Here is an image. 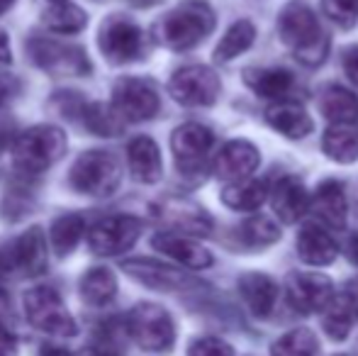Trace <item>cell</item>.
Here are the masks:
<instances>
[{
  "label": "cell",
  "mask_w": 358,
  "mask_h": 356,
  "mask_svg": "<svg viewBox=\"0 0 358 356\" xmlns=\"http://www.w3.org/2000/svg\"><path fill=\"white\" fill-rule=\"evenodd\" d=\"M100 52L110 64H129L137 62L144 54V34L139 24H134L124 15H110L100 24L98 32Z\"/></svg>",
  "instance_id": "obj_10"
},
{
  "label": "cell",
  "mask_w": 358,
  "mask_h": 356,
  "mask_svg": "<svg viewBox=\"0 0 358 356\" xmlns=\"http://www.w3.org/2000/svg\"><path fill=\"white\" fill-rule=\"evenodd\" d=\"M13 62V54H10V42H8V34L0 29V66H8Z\"/></svg>",
  "instance_id": "obj_43"
},
{
  "label": "cell",
  "mask_w": 358,
  "mask_h": 356,
  "mask_svg": "<svg viewBox=\"0 0 358 356\" xmlns=\"http://www.w3.org/2000/svg\"><path fill=\"white\" fill-rule=\"evenodd\" d=\"M113 105L124 120L132 122H144L159 115L161 110V98L156 93V88L144 78H120L113 88Z\"/></svg>",
  "instance_id": "obj_14"
},
{
  "label": "cell",
  "mask_w": 358,
  "mask_h": 356,
  "mask_svg": "<svg viewBox=\"0 0 358 356\" xmlns=\"http://www.w3.org/2000/svg\"><path fill=\"white\" fill-rule=\"evenodd\" d=\"M127 162L134 180L144 185L159 183L164 176V162H161L159 144L151 137H134L127 144Z\"/></svg>",
  "instance_id": "obj_24"
},
{
  "label": "cell",
  "mask_w": 358,
  "mask_h": 356,
  "mask_svg": "<svg viewBox=\"0 0 358 356\" xmlns=\"http://www.w3.org/2000/svg\"><path fill=\"white\" fill-rule=\"evenodd\" d=\"M20 93H22V81L13 73L0 71V108L10 105Z\"/></svg>",
  "instance_id": "obj_39"
},
{
  "label": "cell",
  "mask_w": 358,
  "mask_h": 356,
  "mask_svg": "<svg viewBox=\"0 0 358 356\" xmlns=\"http://www.w3.org/2000/svg\"><path fill=\"white\" fill-rule=\"evenodd\" d=\"M122 180V169L115 154L95 149L83 152L73 162L69 171V185L80 195H93V198H108L117 190Z\"/></svg>",
  "instance_id": "obj_5"
},
{
  "label": "cell",
  "mask_w": 358,
  "mask_h": 356,
  "mask_svg": "<svg viewBox=\"0 0 358 356\" xmlns=\"http://www.w3.org/2000/svg\"><path fill=\"white\" fill-rule=\"evenodd\" d=\"M132 342L151 354H164L176 344V325L166 308L156 303H139L127 315Z\"/></svg>",
  "instance_id": "obj_6"
},
{
  "label": "cell",
  "mask_w": 358,
  "mask_h": 356,
  "mask_svg": "<svg viewBox=\"0 0 358 356\" xmlns=\"http://www.w3.org/2000/svg\"><path fill=\"white\" fill-rule=\"evenodd\" d=\"M295 247L297 257L310 266H329L331 262H336V254H339L334 237L320 222L302 225L300 232H297Z\"/></svg>",
  "instance_id": "obj_21"
},
{
  "label": "cell",
  "mask_w": 358,
  "mask_h": 356,
  "mask_svg": "<svg viewBox=\"0 0 358 356\" xmlns=\"http://www.w3.org/2000/svg\"><path fill=\"white\" fill-rule=\"evenodd\" d=\"M220 76L203 64L178 69L169 81L171 98L185 108H210L220 98Z\"/></svg>",
  "instance_id": "obj_9"
},
{
  "label": "cell",
  "mask_w": 358,
  "mask_h": 356,
  "mask_svg": "<svg viewBox=\"0 0 358 356\" xmlns=\"http://www.w3.org/2000/svg\"><path fill=\"white\" fill-rule=\"evenodd\" d=\"M47 29H52L54 34H78L80 29H85L88 17L85 13L73 3H52V8L44 10L42 15Z\"/></svg>",
  "instance_id": "obj_32"
},
{
  "label": "cell",
  "mask_w": 358,
  "mask_h": 356,
  "mask_svg": "<svg viewBox=\"0 0 358 356\" xmlns=\"http://www.w3.org/2000/svg\"><path fill=\"white\" fill-rule=\"evenodd\" d=\"M344 71H346V76L351 78V83L358 88V44L356 47H349L344 52Z\"/></svg>",
  "instance_id": "obj_40"
},
{
  "label": "cell",
  "mask_w": 358,
  "mask_h": 356,
  "mask_svg": "<svg viewBox=\"0 0 358 356\" xmlns=\"http://www.w3.org/2000/svg\"><path fill=\"white\" fill-rule=\"evenodd\" d=\"M151 247L156 252H161L164 257L178 262L180 266L193 269V271H203L213 266V254L203 247L200 242H195L188 234H178V232H159L151 237Z\"/></svg>",
  "instance_id": "obj_17"
},
{
  "label": "cell",
  "mask_w": 358,
  "mask_h": 356,
  "mask_svg": "<svg viewBox=\"0 0 358 356\" xmlns=\"http://www.w3.org/2000/svg\"><path fill=\"white\" fill-rule=\"evenodd\" d=\"M236 237L244 247L249 249H264V247H271L280 239V229L271 222L268 218L264 215H254V218L244 220L236 229Z\"/></svg>",
  "instance_id": "obj_34"
},
{
  "label": "cell",
  "mask_w": 358,
  "mask_h": 356,
  "mask_svg": "<svg viewBox=\"0 0 358 356\" xmlns=\"http://www.w3.org/2000/svg\"><path fill=\"white\" fill-rule=\"evenodd\" d=\"M15 354H17V339L0 322V356H15Z\"/></svg>",
  "instance_id": "obj_41"
},
{
  "label": "cell",
  "mask_w": 358,
  "mask_h": 356,
  "mask_svg": "<svg viewBox=\"0 0 358 356\" xmlns=\"http://www.w3.org/2000/svg\"><path fill=\"white\" fill-rule=\"evenodd\" d=\"M341 356H344V354H341Z\"/></svg>",
  "instance_id": "obj_49"
},
{
  "label": "cell",
  "mask_w": 358,
  "mask_h": 356,
  "mask_svg": "<svg viewBox=\"0 0 358 356\" xmlns=\"http://www.w3.org/2000/svg\"><path fill=\"white\" fill-rule=\"evenodd\" d=\"M310 213L317 218L322 227L344 229L349 218V203H346L344 185L339 180H322L312 195Z\"/></svg>",
  "instance_id": "obj_20"
},
{
  "label": "cell",
  "mask_w": 358,
  "mask_h": 356,
  "mask_svg": "<svg viewBox=\"0 0 358 356\" xmlns=\"http://www.w3.org/2000/svg\"><path fill=\"white\" fill-rule=\"evenodd\" d=\"M278 37L307 69L322 66L329 54V37L305 3H287L278 15Z\"/></svg>",
  "instance_id": "obj_1"
},
{
  "label": "cell",
  "mask_w": 358,
  "mask_h": 356,
  "mask_svg": "<svg viewBox=\"0 0 358 356\" xmlns=\"http://www.w3.org/2000/svg\"><path fill=\"white\" fill-rule=\"evenodd\" d=\"M239 295L254 318L266 320L278 303V283L271 276L249 271L239 278Z\"/></svg>",
  "instance_id": "obj_22"
},
{
  "label": "cell",
  "mask_w": 358,
  "mask_h": 356,
  "mask_svg": "<svg viewBox=\"0 0 358 356\" xmlns=\"http://www.w3.org/2000/svg\"><path fill=\"white\" fill-rule=\"evenodd\" d=\"M346 249H349V259H351V262L358 264V234L349 239V247H346Z\"/></svg>",
  "instance_id": "obj_44"
},
{
  "label": "cell",
  "mask_w": 358,
  "mask_h": 356,
  "mask_svg": "<svg viewBox=\"0 0 358 356\" xmlns=\"http://www.w3.org/2000/svg\"><path fill=\"white\" fill-rule=\"evenodd\" d=\"M320 113L329 120L331 124H351L358 120V98L351 90L329 83L317 95Z\"/></svg>",
  "instance_id": "obj_26"
},
{
  "label": "cell",
  "mask_w": 358,
  "mask_h": 356,
  "mask_svg": "<svg viewBox=\"0 0 358 356\" xmlns=\"http://www.w3.org/2000/svg\"><path fill=\"white\" fill-rule=\"evenodd\" d=\"M15 5V0H0V15H5Z\"/></svg>",
  "instance_id": "obj_45"
},
{
  "label": "cell",
  "mask_w": 358,
  "mask_h": 356,
  "mask_svg": "<svg viewBox=\"0 0 358 356\" xmlns=\"http://www.w3.org/2000/svg\"><path fill=\"white\" fill-rule=\"evenodd\" d=\"M137 8H149V5H156V3H161V0H132Z\"/></svg>",
  "instance_id": "obj_46"
},
{
  "label": "cell",
  "mask_w": 358,
  "mask_h": 356,
  "mask_svg": "<svg viewBox=\"0 0 358 356\" xmlns=\"http://www.w3.org/2000/svg\"><path fill=\"white\" fill-rule=\"evenodd\" d=\"M358 320V298L349 290H341L322 313V327L334 342H344Z\"/></svg>",
  "instance_id": "obj_25"
},
{
  "label": "cell",
  "mask_w": 358,
  "mask_h": 356,
  "mask_svg": "<svg viewBox=\"0 0 358 356\" xmlns=\"http://www.w3.org/2000/svg\"><path fill=\"white\" fill-rule=\"evenodd\" d=\"M254 39H256L254 22H251V20H239V22L231 24L224 32V37L220 39V44H217V49H215V62H220V64L231 62V59H236L239 54H244L246 49L254 44Z\"/></svg>",
  "instance_id": "obj_31"
},
{
  "label": "cell",
  "mask_w": 358,
  "mask_h": 356,
  "mask_svg": "<svg viewBox=\"0 0 358 356\" xmlns=\"http://www.w3.org/2000/svg\"><path fill=\"white\" fill-rule=\"evenodd\" d=\"M271 198V208L273 213L280 218V222L285 225H295L297 220H302L310 213V193H307L305 183L297 176H280L273 183L268 193Z\"/></svg>",
  "instance_id": "obj_19"
},
{
  "label": "cell",
  "mask_w": 358,
  "mask_h": 356,
  "mask_svg": "<svg viewBox=\"0 0 358 356\" xmlns=\"http://www.w3.org/2000/svg\"><path fill=\"white\" fill-rule=\"evenodd\" d=\"M188 356H234V349L220 337H198L188 344Z\"/></svg>",
  "instance_id": "obj_38"
},
{
  "label": "cell",
  "mask_w": 358,
  "mask_h": 356,
  "mask_svg": "<svg viewBox=\"0 0 358 356\" xmlns=\"http://www.w3.org/2000/svg\"><path fill=\"white\" fill-rule=\"evenodd\" d=\"M244 83L261 98H271L278 103L295 88V76L285 69H246Z\"/></svg>",
  "instance_id": "obj_27"
},
{
  "label": "cell",
  "mask_w": 358,
  "mask_h": 356,
  "mask_svg": "<svg viewBox=\"0 0 358 356\" xmlns=\"http://www.w3.org/2000/svg\"><path fill=\"white\" fill-rule=\"evenodd\" d=\"M139 234H142V220L132 218V215H113V218H103L90 227L88 244L90 252L98 257H117L124 254L137 244Z\"/></svg>",
  "instance_id": "obj_11"
},
{
  "label": "cell",
  "mask_w": 358,
  "mask_h": 356,
  "mask_svg": "<svg viewBox=\"0 0 358 356\" xmlns=\"http://www.w3.org/2000/svg\"><path fill=\"white\" fill-rule=\"evenodd\" d=\"M322 10L341 29H351L358 20V0H322Z\"/></svg>",
  "instance_id": "obj_37"
},
{
  "label": "cell",
  "mask_w": 358,
  "mask_h": 356,
  "mask_svg": "<svg viewBox=\"0 0 358 356\" xmlns=\"http://www.w3.org/2000/svg\"><path fill=\"white\" fill-rule=\"evenodd\" d=\"M215 134L210 127L200 122H185L171 134V149L178 171L185 178H203L208 169V159L213 152Z\"/></svg>",
  "instance_id": "obj_7"
},
{
  "label": "cell",
  "mask_w": 358,
  "mask_h": 356,
  "mask_svg": "<svg viewBox=\"0 0 358 356\" xmlns=\"http://www.w3.org/2000/svg\"><path fill=\"white\" fill-rule=\"evenodd\" d=\"M271 354L273 356H317L320 354V342H317V334L312 332V329L295 327L271 344Z\"/></svg>",
  "instance_id": "obj_35"
},
{
  "label": "cell",
  "mask_w": 358,
  "mask_h": 356,
  "mask_svg": "<svg viewBox=\"0 0 358 356\" xmlns=\"http://www.w3.org/2000/svg\"><path fill=\"white\" fill-rule=\"evenodd\" d=\"M47 269V244L39 227L22 232L17 239L0 247V273L39 276Z\"/></svg>",
  "instance_id": "obj_12"
},
{
  "label": "cell",
  "mask_w": 358,
  "mask_h": 356,
  "mask_svg": "<svg viewBox=\"0 0 358 356\" xmlns=\"http://www.w3.org/2000/svg\"><path fill=\"white\" fill-rule=\"evenodd\" d=\"M80 120L98 137H117L124 129V118L115 110V105H105V103L85 105Z\"/></svg>",
  "instance_id": "obj_33"
},
{
  "label": "cell",
  "mask_w": 358,
  "mask_h": 356,
  "mask_svg": "<svg viewBox=\"0 0 358 356\" xmlns=\"http://www.w3.org/2000/svg\"><path fill=\"white\" fill-rule=\"evenodd\" d=\"M156 213H159V220H164L178 234L208 237L213 232V218L190 200H166V203L159 205Z\"/></svg>",
  "instance_id": "obj_18"
},
{
  "label": "cell",
  "mask_w": 358,
  "mask_h": 356,
  "mask_svg": "<svg viewBox=\"0 0 358 356\" xmlns=\"http://www.w3.org/2000/svg\"><path fill=\"white\" fill-rule=\"evenodd\" d=\"M39 356H76V354L69 352L66 347H59V344L47 342V344H42V347H39Z\"/></svg>",
  "instance_id": "obj_42"
},
{
  "label": "cell",
  "mask_w": 358,
  "mask_h": 356,
  "mask_svg": "<svg viewBox=\"0 0 358 356\" xmlns=\"http://www.w3.org/2000/svg\"><path fill=\"white\" fill-rule=\"evenodd\" d=\"M268 185L261 178H244L236 183H227L222 190V203L236 213H256L268 198Z\"/></svg>",
  "instance_id": "obj_28"
},
{
  "label": "cell",
  "mask_w": 358,
  "mask_h": 356,
  "mask_svg": "<svg viewBox=\"0 0 358 356\" xmlns=\"http://www.w3.org/2000/svg\"><path fill=\"white\" fill-rule=\"evenodd\" d=\"M322 152L336 164H354L358 159V132L351 124H331L322 137Z\"/></svg>",
  "instance_id": "obj_30"
},
{
  "label": "cell",
  "mask_w": 358,
  "mask_h": 356,
  "mask_svg": "<svg viewBox=\"0 0 358 356\" xmlns=\"http://www.w3.org/2000/svg\"><path fill=\"white\" fill-rule=\"evenodd\" d=\"M27 52L34 66L52 76H88L93 71L83 49L59 39L34 37L27 42Z\"/></svg>",
  "instance_id": "obj_8"
},
{
  "label": "cell",
  "mask_w": 358,
  "mask_h": 356,
  "mask_svg": "<svg viewBox=\"0 0 358 356\" xmlns=\"http://www.w3.org/2000/svg\"><path fill=\"white\" fill-rule=\"evenodd\" d=\"M266 122L287 139H305L312 132L315 122L307 110L295 100H278L266 108Z\"/></svg>",
  "instance_id": "obj_23"
},
{
  "label": "cell",
  "mask_w": 358,
  "mask_h": 356,
  "mask_svg": "<svg viewBox=\"0 0 358 356\" xmlns=\"http://www.w3.org/2000/svg\"><path fill=\"white\" fill-rule=\"evenodd\" d=\"M24 318L34 329L57 339H69L78 334V322L69 313L62 295L49 285H34L22 298Z\"/></svg>",
  "instance_id": "obj_4"
},
{
  "label": "cell",
  "mask_w": 358,
  "mask_h": 356,
  "mask_svg": "<svg viewBox=\"0 0 358 356\" xmlns=\"http://www.w3.org/2000/svg\"><path fill=\"white\" fill-rule=\"evenodd\" d=\"M261 154L246 139H231L227 142L213 159V173L217 178L227 180V183H236V180L251 178V173L259 169Z\"/></svg>",
  "instance_id": "obj_16"
},
{
  "label": "cell",
  "mask_w": 358,
  "mask_h": 356,
  "mask_svg": "<svg viewBox=\"0 0 358 356\" xmlns=\"http://www.w3.org/2000/svg\"><path fill=\"white\" fill-rule=\"evenodd\" d=\"M66 152V134L54 124L24 129L13 144V164L22 173H44Z\"/></svg>",
  "instance_id": "obj_3"
},
{
  "label": "cell",
  "mask_w": 358,
  "mask_h": 356,
  "mask_svg": "<svg viewBox=\"0 0 358 356\" xmlns=\"http://www.w3.org/2000/svg\"><path fill=\"white\" fill-rule=\"evenodd\" d=\"M215 29V13L205 0H185L156 24V37L173 52L193 49Z\"/></svg>",
  "instance_id": "obj_2"
},
{
  "label": "cell",
  "mask_w": 358,
  "mask_h": 356,
  "mask_svg": "<svg viewBox=\"0 0 358 356\" xmlns=\"http://www.w3.org/2000/svg\"><path fill=\"white\" fill-rule=\"evenodd\" d=\"M5 139H8V129L0 124V149H3V144H5Z\"/></svg>",
  "instance_id": "obj_47"
},
{
  "label": "cell",
  "mask_w": 358,
  "mask_h": 356,
  "mask_svg": "<svg viewBox=\"0 0 358 356\" xmlns=\"http://www.w3.org/2000/svg\"><path fill=\"white\" fill-rule=\"evenodd\" d=\"M80 298L85 305H93V308H103V305L113 303V298L117 295V278L110 269L95 266L88 269L80 278Z\"/></svg>",
  "instance_id": "obj_29"
},
{
  "label": "cell",
  "mask_w": 358,
  "mask_h": 356,
  "mask_svg": "<svg viewBox=\"0 0 358 356\" xmlns=\"http://www.w3.org/2000/svg\"><path fill=\"white\" fill-rule=\"evenodd\" d=\"M122 269L146 288L161 290V293H178V290H188L198 285V280L190 278L185 271L154 262V259H129L122 264Z\"/></svg>",
  "instance_id": "obj_15"
},
{
  "label": "cell",
  "mask_w": 358,
  "mask_h": 356,
  "mask_svg": "<svg viewBox=\"0 0 358 356\" xmlns=\"http://www.w3.org/2000/svg\"><path fill=\"white\" fill-rule=\"evenodd\" d=\"M85 232V225L80 215H62L57 222L52 225V249L57 257H69L76 249V244L80 242Z\"/></svg>",
  "instance_id": "obj_36"
},
{
  "label": "cell",
  "mask_w": 358,
  "mask_h": 356,
  "mask_svg": "<svg viewBox=\"0 0 358 356\" xmlns=\"http://www.w3.org/2000/svg\"><path fill=\"white\" fill-rule=\"evenodd\" d=\"M285 293L290 305L302 315L324 313L334 298V283L317 271H292L285 280Z\"/></svg>",
  "instance_id": "obj_13"
},
{
  "label": "cell",
  "mask_w": 358,
  "mask_h": 356,
  "mask_svg": "<svg viewBox=\"0 0 358 356\" xmlns=\"http://www.w3.org/2000/svg\"><path fill=\"white\" fill-rule=\"evenodd\" d=\"M52 3H66V0H52Z\"/></svg>",
  "instance_id": "obj_48"
}]
</instances>
